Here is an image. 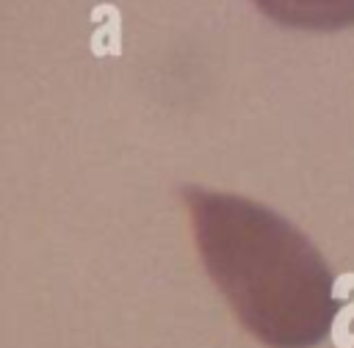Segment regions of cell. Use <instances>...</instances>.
Here are the masks:
<instances>
[{"mask_svg":"<svg viewBox=\"0 0 354 348\" xmlns=\"http://www.w3.org/2000/svg\"><path fill=\"white\" fill-rule=\"evenodd\" d=\"M194 240L213 284L249 334L268 348H313L346 304L321 251L266 204L183 188Z\"/></svg>","mask_w":354,"mask_h":348,"instance_id":"cell-1","label":"cell"},{"mask_svg":"<svg viewBox=\"0 0 354 348\" xmlns=\"http://www.w3.org/2000/svg\"><path fill=\"white\" fill-rule=\"evenodd\" d=\"M279 25L304 30H337L354 25V0H254Z\"/></svg>","mask_w":354,"mask_h":348,"instance_id":"cell-2","label":"cell"}]
</instances>
